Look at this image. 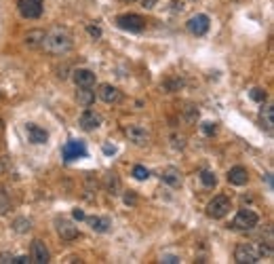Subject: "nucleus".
Instances as JSON below:
<instances>
[{
	"instance_id": "obj_1",
	"label": "nucleus",
	"mask_w": 274,
	"mask_h": 264,
	"mask_svg": "<svg viewBox=\"0 0 274 264\" xmlns=\"http://www.w3.org/2000/svg\"><path fill=\"white\" fill-rule=\"evenodd\" d=\"M74 47V38L68 27H53V30L45 32V38L40 43V49L51 55H64Z\"/></svg>"
},
{
	"instance_id": "obj_2",
	"label": "nucleus",
	"mask_w": 274,
	"mask_h": 264,
	"mask_svg": "<svg viewBox=\"0 0 274 264\" xmlns=\"http://www.w3.org/2000/svg\"><path fill=\"white\" fill-rule=\"evenodd\" d=\"M234 260L238 264H255L262 260V252L253 243H238L234 249Z\"/></svg>"
},
{
	"instance_id": "obj_3",
	"label": "nucleus",
	"mask_w": 274,
	"mask_h": 264,
	"mask_svg": "<svg viewBox=\"0 0 274 264\" xmlns=\"http://www.w3.org/2000/svg\"><path fill=\"white\" fill-rule=\"evenodd\" d=\"M257 224H259V216L253 210H238V214L232 220V228L234 230H240V232L253 230Z\"/></svg>"
},
{
	"instance_id": "obj_4",
	"label": "nucleus",
	"mask_w": 274,
	"mask_h": 264,
	"mask_svg": "<svg viewBox=\"0 0 274 264\" xmlns=\"http://www.w3.org/2000/svg\"><path fill=\"white\" fill-rule=\"evenodd\" d=\"M230 207H232V203H230V199L226 197V194H218V197H213L207 205V216L213 218V220H222L228 216Z\"/></svg>"
},
{
	"instance_id": "obj_5",
	"label": "nucleus",
	"mask_w": 274,
	"mask_h": 264,
	"mask_svg": "<svg viewBox=\"0 0 274 264\" xmlns=\"http://www.w3.org/2000/svg\"><path fill=\"white\" fill-rule=\"evenodd\" d=\"M125 135L129 137V142L135 146H148L150 144V131L141 125H129L125 129Z\"/></svg>"
},
{
	"instance_id": "obj_6",
	"label": "nucleus",
	"mask_w": 274,
	"mask_h": 264,
	"mask_svg": "<svg viewBox=\"0 0 274 264\" xmlns=\"http://www.w3.org/2000/svg\"><path fill=\"white\" fill-rule=\"evenodd\" d=\"M116 25L120 30H127V32H141L143 27H146V19L141 15H133V13H129V15H120L116 19Z\"/></svg>"
},
{
	"instance_id": "obj_7",
	"label": "nucleus",
	"mask_w": 274,
	"mask_h": 264,
	"mask_svg": "<svg viewBox=\"0 0 274 264\" xmlns=\"http://www.w3.org/2000/svg\"><path fill=\"white\" fill-rule=\"evenodd\" d=\"M17 7H19L21 17L25 19H38L42 15V9H45L42 0H19Z\"/></svg>"
},
{
	"instance_id": "obj_8",
	"label": "nucleus",
	"mask_w": 274,
	"mask_h": 264,
	"mask_svg": "<svg viewBox=\"0 0 274 264\" xmlns=\"http://www.w3.org/2000/svg\"><path fill=\"white\" fill-rule=\"evenodd\" d=\"M49 260H51V252H49V247L45 245V241L34 239L32 241V249H30V262H34V264H47Z\"/></svg>"
},
{
	"instance_id": "obj_9",
	"label": "nucleus",
	"mask_w": 274,
	"mask_h": 264,
	"mask_svg": "<svg viewBox=\"0 0 274 264\" xmlns=\"http://www.w3.org/2000/svg\"><path fill=\"white\" fill-rule=\"evenodd\" d=\"M78 125H80V129H84V131H93V129H97L99 125H102V114L95 112V110H91V106H89L80 114Z\"/></svg>"
},
{
	"instance_id": "obj_10",
	"label": "nucleus",
	"mask_w": 274,
	"mask_h": 264,
	"mask_svg": "<svg viewBox=\"0 0 274 264\" xmlns=\"http://www.w3.org/2000/svg\"><path fill=\"white\" fill-rule=\"evenodd\" d=\"M97 97L102 102H106V104H118L120 100H123V93H120V89L118 87H114V85H99V89H97Z\"/></svg>"
},
{
	"instance_id": "obj_11",
	"label": "nucleus",
	"mask_w": 274,
	"mask_h": 264,
	"mask_svg": "<svg viewBox=\"0 0 274 264\" xmlns=\"http://www.w3.org/2000/svg\"><path fill=\"white\" fill-rule=\"evenodd\" d=\"M55 226H57V234L64 239V241H74L76 237H78V228L72 224L70 220H57L55 222Z\"/></svg>"
},
{
	"instance_id": "obj_12",
	"label": "nucleus",
	"mask_w": 274,
	"mask_h": 264,
	"mask_svg": "<svg viewBox=\"0 0 274 264\" xmlns=\"http://www.w3.org/2000/svg\"><path fill=\"white\" fill-rule=\"evenodd\" d=\"M74 82L76 87H84V89H93L95 87V74L91 70H86V68H78L74 70Z\"/></svg>"
},
{
	"instance_id": "obj_13",
	"label": "nucleus",
	"mask_w": 274,
	"mask_h": 264,
	"mask_svg": "<svg viewBox=\"0 0 274 264\" xmlns=\"http://www.w3.org/2000/svg\"><path fill=\"white\" fill-rule=\"evenodd\" d=\"M188 30L194 36H203L209 30V17L207 15H194L188 19Z\"/></svg>"
},
{
	"instance_id": "obj_14",
	"label": "nucleus",
	"mask_w": 274,
	"mask_h": 264,
	"mask_svg": "<svg viewBox=\"0 0 274 264\" xmlns=\"http://www.w3.org/2000/svg\"><path fill=\"white\" fill-rule=\"evenodd\" d=\"M25 133H27V140H30L32 144H45L47 137H49V133L42 127H38V125H34V123L25 125Z\"/></svg>"
},
{
	"instance_id": "obj_15",
	"label": "nucleus",
	"mask_w": 274,
	"mask_h": 264,
	"mask_svg": "<svg viewBox=\"0 0 274 264\" xmlns=\"http://www.w3.org/2000/svg\"><path fill=\"white\" fill-rule=\"evenodd\" d=\"M228 182L234 184V186H245L249 182V171L240 167V165H236V167H232L228 171Z\"/></svg>"
},
{
	"instance_id": "obj_16",
	"label": "nucleus",
	"mask_w": 274,
	"mask_h": 264,
	"mask_svg": "<svg viewBox=\"0 0 274 264\" xmlns=\"http://www.w3.org/2000/svg\"><path fill=\"white\" fill-rule=\"evenodd\" d=\"M161 180L171 188H177V186H181V171L177 167H167L161 171Z\"/></svg>"
},
{
	"instance_id": "obj_17",
	"label": "nucleus",
	"mask_w": 274,
	"mask_h": 264,
	"mask_svg": "<svg viewBox=\"0 0 274 264\" xmlns=\"http://www.w3.org/2000/svg\"><path fill=\"white\" fill-rule=\"evenodd\" d=\"M84 155H86V150H84V146L78 144V142H70V144L64 148V159H66V161H74V159L84 157Z\"/></svg>"
},
{
	"instance_id": "obj_18",
	"label": "nucleus",
	"mask_w": 274,
	"mask_h": 264,
	"mask_svg": "<svg viewBox=\"0 0 274 264\" xmlns=\"http://www.w3.org/2000/svg\"><path fill=\"white\" fill-rule=\"evenodd\" d=\"M42 38H45V30H30V32L25 34L23 43H25L27 49H40Z\"/></svg>"
},
{
	"instance_id": "obj_19",
	"label": "nucleus",
	"mask_w": 274,
	"mask_h": 264,
	"mask_svg": "<svg viewBox=\"0 0 274 264\" xmlns=\"http://www.w3.org/2000/svg\"><path fill=\"white\" fill-rule=\"evenodd\" d=\"M104 186H106V190L110 194H120V180H118V175L114 171L104 175Z\"/></svg>"
},
{
	"instance_id": "obj_20",
	"label": "nucleus",
	"mask_w": 274,
	"mask_h": 264,
	"mask_svg": "<svg viewBox=\"0 0 274 264\" xmlns=\"http://www.w3.org/2000/svg\"><path fill=\"white\" fill-rule=\"evenodd\" d=\"M84 220L89 222L91 228H93L95 232H108L110 226H112V222H110L108 218H99V216H95V218H84Z\"/></svg>"
},
{
	"instance_id": "obj_21",
	"label": "nucleus",
	"mask_w": 274,
	"mask_h": 264,
	"mask_svg": "<svg viewBox=\"0 0 274 264\" xmlns=\"http://www.w3.org/2000/svg\"><path fill=\"white\" fill-rule=\"evenodd\" d=\"M76 102H78L82 108L93 106V102H95V91H93V89H84V87H80V91L76 93Z\"/></svg>"
},
{
	"instance_id": "obj_22",
	"label": "nucleus",
	"mask_w": 274,
	"mask_h": 264,
	"mask_svg": "<svg viewBox=\"0 0 274 264\" xmlns=\"http://www.w3.org/2000/svg\"><path fill=\"white\" fill-rule=\"evenodd\" d=\"M262 123L266 125V129L272 133V129H274V110H272V106H264L262 108Z\"/></svg>"
},
{
	"instance_id": "obj_23",
	"label": "nucleus",
	"mask_w": 274,
	"mask_h": 264,
	"mask_svg": "<svg viewBox=\"0 0 274 264\" xmlns=\"http://www.w3.org/2000/svg\"><path fill=\"white\" fill-rule=\"evenodd\" d=\"M198 175H200V182H203L205 186H209V188L218 184V178H215L211 171H207V169H203V171H200Z\"/></svg>"
},
{
	"instance_id": "obj_24",
	"label": "nucleus",
	"mask_w": 274,
	"mask_h": 264,
	"mask_svg": "<svg viewBox=\"0 0 274 264\" xmlns=\"http://www.w3.org/2000/svg\"><path fill=\"white\" fill-rule=\"evenodd\" d=\"M133 178L135 180H141V182H143V180L150 178V171L143 167V165H135V167H133Z\"/></svg>"
},
{
	"instance_id": "obj_25",
	"label": "nucleus",
	"mask_w": 274,
	"mask_h": 264,
	"mask_svg": "<svg viewBox=\"0 0 274 264\" xmlns=\"http://www.w3.org/2000/svg\"><path fill=\"white\" fill-rule=\"evenodd\" d=\"M9 210H11V203H9V199H7V194L0 192V216H5Z\"/></svg>"
},
{
	"instance_id": "obj_26",
	"label": "nucleus",
	"mask_w": 274,
	"mask_h": 264,
	"mask_svg": "<svg viewBox=\"0 0 274 264\" xmlns=\"http://www.w3.org/2000/svg\"><path fill=\"white\" fill-rule=\"evenodd\" d=\"M266 97H268V95H266L264 89H253V91H251V100H255V102H259V104H264Z\"/></svg>"
},
{
	"instance_id": "obj_27",
	"label": "nucleus",
	"mask_w": 274,
	"mask_h": 264,
	"mask_svg": "<svg viewBox=\"0 0 274 264\" xmlns=\"http://www.w3.org/2000/svg\"><path fill=\"white\" fill-rule=\"evenodd\" d=\"M171 144L175 148H184L186 146V137L179 135V133H171Z\"/></svg>"
},
{
	"instance_id": "obj_28",
	"label": "nucleus",
	"mask_w": 274,
	"mask_h": 264,
	"mask_svg": "<svg viewBox=\"0 0 274 264\" xmlns=\"http://www.w3.org/2000/svg\"><path fill=\"white\" fill-rule=\"evenodd\" d=\"M95 190H97V182H93V178L89 175L86 178V199H91Z\"/></svg>"
},
{
	"instance_id": "obj_29",
	"label": "nucleus",
	"mask_w": 274,
	"mask_h": 264,
	"mask_svg": "<svg viewBox=\"0 0 274 264\" xmlns=\"http://www.w3.org/2000/svg\"><path fill=\"white\" fill-rule=\"evenodd\" d=\"M15 230H17V232L30 230V220H17V222H15Z\"/></svg>"
},
{
	"instance_id": "obj_30",
	"label": "nucleus",
	"mask_w": 274,
	"mask_h": 264,
	"mask_svg": "<svg viewBox=\"0 0 274 264\" xmlns=\"http://www.w3.org/2000/svg\"><path fill=\"white\" fill-rule=\"evenodd\" d=\"M11 169V161L9 157H0V175H5Z\"/></svg>"
},
{
	"instance_id": "obj_31",
	"label": "nucleus",
	"mask_w": 274,
	"mask_h": 264,
	"mask_svg": "<svg viewBox=\"0 0 274 264\" xmlns=\"http://www.w3.org/2000/svg\"><path fill=\"white\" fill-rule=\"evenodd\" d=\"M125 203H127V205H137V197H135L133 190H129V192L125 194Z\"/></svg>"
},
{
	"instance_id": "obj_32",
	"label": "nucleus",
	"mask_w": 274,
	"mask_h": 264,
	"mask_svg": "<svg viewBox=\"0 0 274 264\" xmlns=\"http://www.w3.org/2000/svg\"><path fill=\"white\" fill-rule=\"evenodd\" d=\"M215 129H218V127H215V123H203V133L205 135H213Z\"/></svg>"
},
{
	"instance_id": "obj_33",
	"label": "nucleus",
	"mask_w": 274,
	"mask_h": 264,
	"mask_svg": "<svg viewBox=\"0 0 274 264\" xmlns=\"http://www.w3.org/2000/svg\"><path fill=\"white\" fill-rule=\"evenodd\" d=\"M86 30H89V34H91L93 38H99V36H102V30H99L97 25H89V27H86Z\"/></svg>"
},
{
	"instance_id": "obj_34",
	"label": "nucleus",
	"mask_w": 274,
	"mask_h": 264,
	"mask_svg": "<svg viewBox=\"0 0 274 264\" xmlns=\"http://www.w3.org/2000/svg\"><path fill=\"white\" fill-rule=\"evenodd\" d=\"M161 262H165V264H175V262H179V258H177V256H163Z\"/></svg>"
},
{
	"instance_id": "obj_35",
	"label": "nucleus",
	"mask_w": 274,
	"mask_h": 264,
	"mask_svg": "<svg viewBox=\"0 0 274 264\" xmlns=\"http://www.w3.org/2000/svg\"><path fill=\"white\" fill-rule=\"evenodd\" d=\"M13 258H15L13 254H0V264H7V262L13 264Z\"/></svg>"
},
{
	"instance_id": "obj_36",
	"label": "nucleus",
	"mask_w": 274,
	"mask_h": 264,
	"mask_svg": "<svg viewBox=\"0 0 274 264\" xmlns=\"http://www.w3.org/2000/svg\"><path fill=\"white\" fill-rule=\"evenodd\" d=\"M156 3H158V0H141V7L143 9H154Z\"/></svg>"
},
{
	"instance_id": "obj_37",
	"label": "nucleus",
	"mask_w": 274,
	"mask_h": 264,
	"mask_svg": "<svg viewBox=\"0 0 274 264\" xmlns=\"http://www.w3.org/2000/svg\"><path fill=\"white\" fill-rule=\"evenodd\" d=\"M25 262H30V260H27V256H15V258H13V264H25Z\"/></svg>"
},
{
	"instance_id": "obj_38",
	"label": "nucleus",
	"mask_w": 274,
	"mask_h": 264,
	"mask_svg": "<svg viewBox=\"0 0 274 264\" xmlns=\"http://www.w3.org/2000/svg\"><path fill=\"white\" fill-rule=\"evenodd\" d=\"M72 216H74L76 220H84V218H86V216H84L80 210H74V212H72Z\"/></svg>"
},
{
	"instance_id": "obj_39",
	"label": "nucleus",
	"mask_w": 274,
	"mask_h": 264,
	"mask_svg": "<svg viewBox=\"0 0 274 264\" xmlns=\"http://www.w3.org/2000/svg\"><path fill=\"white\" fill-rule=\"evenodd\" d=\"M123 3H133V0H123Z\"/></svg>"
},
{
	"instance_id": "obj_40",
	"label": "nucleus",
	"mask_w": 274,
	"mask_h": 264,
	"mask_svg": "<svg viewBox=\"0 0 274 264\" xmlns=\"http://www.w3.org/2000/svg\"><path fill=\"white\" fill-rule=\"evenodd\" d=\"M0 129H3V119H0Z\"/></svg>"
}]
</instances>
